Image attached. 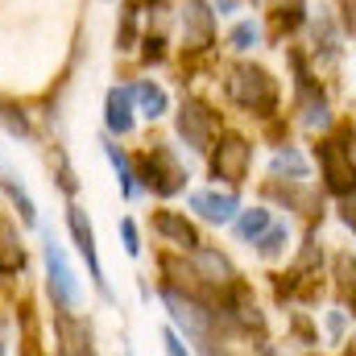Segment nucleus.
<instances>
[{
	"instance_id": "0eeeda50",
	"label": "nucleus",
	"mask_w": 356,
	"mask_h": 356,
	"mask_svg": "<svg viewBox=\"0 0 356 356\" xmlns=\"http://www.w3.org/2000/svg\"><path fill=\"white\" fill-rule=\"evenodd\" d=\"M182 33H186V46H191V50L211 46V33H216V13H211L203 0H186V8H182Z\"/></svg>"
},
{
	"instance_id": "f03ea898",
	"label": "nucleus",
	"mask_w": 356,
	"mask_h": 356,
	"mask_svg": "<svg viewBox=\"0 0 356 356\" xmlns=\"http://www.w3.org/2000/svg\"><path fill=\"white\" fill-rule=\"evenodd\" d=\"M319 166L327 178V191L340 195V199H356V166H353V145H348V133L332 137L319 145Z\"/></svg>"
},
{
	"instance_id": "393cba45",
	"label": "nucleus",
	"mask_w": 356,
	"mask_h": 356,
	"mask_svg": "<svg viewBox=\"0 0 356 356\" xmlns=\"http://www.w3.org/2000/svg\"><path fill=\"white\" fill-rule=\"evenodd\" d=\"M327 327H332V336H340L344 332V315H327Z\"/></svg>"
},
{
	"instance_id": "f3484780",
	"label": "nucleus",
	"mask_w": 356,
	"mask_h": 356,
	"mask_svg": "<svg viewBox=\"0 0 356 356\" xmlns=\"http://www.w3.org/2000/svg\"><path fill=\"white\" fill-rule=\"evenodd\" d=\"M0 186H4V191H8V199L17 203V211H21V220H25V224H33V220H38V207H33V199H29V195H25L21 186H17V178L8 175V170L0 175Z\"/></svg>"
},
{
	"instance_id": "39448f33",
	"label": "nucleus",
	"mask_w": 356,
	"mask_h": 356,
	"mask_svg": "<svg viewBox=\"0 0 356 356\" xmlns=\"http://www.w3.org/2000/svg\"><path fill=\"white\" fill-rule=\"evenodd\" d=\"M249 166H253V145L245 137H224L216 158H211V175L224 182H245Z\"/></svg>"
},
{
	"instance_id": "423d86ee",
	"label": "nucleus",
	"mask_w": 356,
	"mask_h": 356,
	"mask_svg": "<svg viewBox=\"0 0 356 356\" xmlns=\"http://www.w3.org/2000/svg\"><path fill=\"white\" fill-rule=\"evenodd\" d=\"M67 224H71V236H75V245H79V253H83V261L91 269L95 290L108 298V282H104V266H99V253H95V228H91L88 211L83 207H67Z\"/></svg>"
},
{
	"instance_id": "dca6fc26",
	"label": "nucleus",
	"mask_w": 356,
	"mask_h": 356,
	"mask_svg": "<svg viewBox=\"0 0 356 356\" xmlns=\"http://www.w3.org/2000/svg\"><path fill=\"white\" fill-rule=\"evenodd\" d=\"M104 154H108V162H112V170H116V182H120V191H124V199H133L137 195V175H133V166H129V158L112 145V141H104Z\"/></svg>"
},
{
	"instance_id": "9d476101",
	"label": "nucleus",
	"mask_w": 356,
	"mask_h": 356,
	"mask_svg": "<svg viewBox=\"0 0 356 356\" xmlns=\"http://www.w3.org/2000/svg\"><path fill=\"white\" fill-rule=\"evenodd\" d=\"M104 120H108V129L116 133V137H129L133 133V91L124 88H112L108 91V104H104Z\"/></svg>"
},
{
	"instance_id": "f257e3e1",
	"label": "nucleus",
	"mask_w": 356,
	"mask_h": 356,
	"mask_svg": "<svg viewBox=\"0 0 356 356\" xmlns=\"http://www.w3.org/2000/svg\"><path fill=\"white\" fill-rule=\"evenodd\" d=\"M228 95L241 104V108H249V112H273V104H277V88H273V79H269V71L261 67H232V75H228Z\"/></svg>"
},
{
	"instance_id": "7ed1b4c3",
	"label": "nucleus",
	"mask_w": 356,
	"mask_h": 356,
	"mask_svg": "<svg viewBox=\"0 0 356 356\" xmlns=\"http://www.w3.org/2000/svg\"><path fill=\"white\" fill-rule=\"evenodd\" d=\"M42 257H46V282H50V298L63 307V311H75L79 307V277L67 261L63 245L46 232V245H42Z\"/></svg>"
},
{
	"instance_id": "1a4fd4ad",
	"label": "nucleus",
	"mask_w": 356,
	"mask_h": 356,
	"mask_svg": "<svg viewBox=\"0 0 356 356\" xmlns=\"http://www.w3.org/2000/svg\"><path fill=\"white\" fill-rule=\"evenodd\" d=\"M178 133H182V141H186L191 149H207V141H211V112H207L203 104H182V112H178Z\"/></svg>"
},
{
	"instance_id": "5701e85b",
	"label": "nucleus",
	"mask_w": 356,
	"mask_h": 356,
	"mask_svg": "<svg viewBox=\"0 0 356 356\" xmlns=\"http://www.w3.org/2000/svg\"><path fill=\"white\" fill-rule=\"evenodd\" d=\"M344 29L356 38V0H344Z\"/></svg>"
},
{
	"instance_id": "a211bd4d",
	"label": "nucleus",
	"mask_w": 356,
	"mask_h": 356,
	"mask_svg": "<svg viewBox=\"0 0 356 356\" xmlns=\"http://www.w3.org/2000/svg\"><path fill=\"white\" fill-rule=\"evenodd\" d=\"M286 241H290V228L286 224H269L266 232H261V241H257V249H261V257H277L282 249H286Z\"/></svg>"
},
{
	"instance_id": "f8f14e48",
	"label": "nucleus",
	"mask_w": 356,
	"mask_h": 356,
	"mask_svg": "<svg viewBox=\"0 0 356 356\" xmlns=\"http://www.w3.org/2000/svg\"><path fill=\"white\" fill-rule=\"evenodd\" d=\"M232 224H236V236H241V241H253V245H257L261 232L273 224V211H269V207H249V211H236Z\"/></svg>"
},
{
	"instance_id": "6ab92c4d",
	"label": "nucleus",
	"mask_w": 356,
	"mask_h": 356,
	"mask_svg": "<svg viewBox=\"0 0 356 356\" xmlns=\"http://www.w3.org/2000/svg\"><path fill=\"white\" fill-rule=\"evenodd\" d=\"M302 124L307 129H327L332 124V112H327V99H307V112H302Z\"/></svg>"
},
{
	"instance_id": "20e7f679",
	"label": "nucleus",
	"mask_w": 356,
	"mask_h": 356,
	"mask_svg": "<svg viewBox=\"0 0 356 356\" xmlns=\"http://www.w3.org/2000/svg\"><path fill=\"white\" fill-rule=\"evenodd\" d=\"M186 166L175 158V149H166V145H158L149 158H145V182L158 191V195H175L186 186Z\"/></svg>"
},
{
	"instance_id": "2eb2a0df",
	"label": "nucleus",
	"mask_w": 356,
	"mask_h": 356,
	"mask_svg": "<svg viewBox=\"0 0 356 356\" xmlns=\"http://www.w3.org/2000/svg\"><path fill=\"white\" fill-rule=\"evenodd\" d=\"M269 170H273L277 178H282V175H290L294 182H302V178H307V158H302V154H298L294 145H286V149H277V154H273Z\"/></svg>"
},
{
	"instance_id": "4be33fe9",
	"label": "nucleus",
	"mask_w": 356,
	"mask_h": 356,
	"mask_svg": "<svg viewBox=\"0 0 356 356\" xmlns=\"http://www.w3.org/2000/svg\"><path fill=\"white\" fill-rule=\"evenodd\" d=\"M120 236H124V249L137 257V253H141V241H137V224H133V220H120Z\"/></svg>"
},
{
	"instance_id": "bb28decb",
	"label": "nucleus",
	"mask_w": 356,
	"mask_h": 356,
	"mask_svg": "<svg viewBox=\"0 0 356 356\" xmlns=\"http://www.w3.org/2000/svg\"><path fill=\"white\" fill-rule=\"evenodd\" d=\"M344 224L353 228V236H356V211H344Z\"/></svg>"
},
{
	"instance_id": "cd10ccee",
	"label": "nucleus",
	"mask_w": 356,
	"mask_h": 356,
	"mask_svg": "<svg viewBox=\"0 0 356 356\" xmlns=\"http://www.w3.org/2000/svg\"><path fill=\"white\" fill-rule=\"evenodd\" d=\"M0 356H4V323H0Z\"/></svg>"
},
{
	"instance_id": "b1692460",
	"label": "nucleus",
	"mask_w": 356,
	"mask_h": 356,
	"mask_svg": "<svg viewBox=\"0 0 356 356\" xmlns=\"http://www.w3.org/2000/svg\"><path fill=\"white\" fill-rule=\"evenodd\" d=\"M166 356H186V344L178 340L175 332H166Z\"/></svg>"
},
{
	"instance_id": "412c9836",
	"label": "nucleus",
	"mask_w": 356,
	"mask_h": 356,
	"mask_svg": "<svg viewBox=\"0 0 356 356\" xmlns=\"http://www.w3.org/2000/svg\"><path fill=\"white\" fill-rule=\"evenodd\" d=\"M302 13H307V4H302V0H277V17H282V25H286V29H294V25L302 21Z\"/></svg>"
},
{
	"instance_id": "4468645a",
	"label": "nucleus",
	"mask_w": 356,
	"mask_h": 356,
	"mask_svg": "<svg viewBox=\"0 0 356 356\" xmlns=\"http://www.w3.org/2000/svg\"><path fill=\"white\" fill-rule=\"evenodd\" d=\"M133 99L141 104V112H145L149 120H158V116H166V112H170V95L158 88V83H149V79L133 88Z\"/></svg>"
},
{
	"instance_id": "6e6552de",
	"label": "nucleus",
	"mask_w": 356,
	"mask_h": 356,
	"mask_svg": "<svg viewBox=\"0 0 356 356\" xmlns=\"http://www.w3.org/2000/svg\"><path fill=\"white\" fill-rule=\"evenodd\" d=\"M191 211H199L207 224H232L241 207H236V195H228V191H195Z\"/></svg>"
},
{
	"instance_id": "a878e982",
	"label": "nucleus",
	"mask_w": 356,
	"mask_h": 356,
	"mask_svg": "<svg viewBox=\"0 0 356 356\" xmlns=\"http://www.w3.org/2000/svg\"><path fill=\"white\" fill-rule=\"evenodd\" d=\"M216 8H220V13H232V8H236V0H216Z\"/></svg>"
},
{
	"instance_id": "aec40b11",
	"label": "nucleus",
	"mask_w": 356,
	"mask_h": 356,
	"mask_svg": "<svg viewBox=\"0 0 356 356\" xmlns=\"http://www.w3.org/2000/svg\"><path fill=\"white\" fill-rule=\"evenodd\" d=\"M257 38H261L257 21H236V25H232V46H236V50H253Z\"/></svg>"
},
{
	"instance_id": "9b49d317",
	"label": "nucleus",
	"mask_w": 356,
	"mask_h": 356,
	"mask_svg": "<svg viewBox=\"0 0 356 356\" xmlns=\"http://www.w3.org/2000/svg\"><path fill=\"white\" fill-rule=\"evenodd\" d=\"M154 228H158V236H166L175 249H186V253L199 249V232H195L178 211H158V216H154Z\"/></svg>"
},
{
	"instance_id": "ddd939ff",
	"label": "nucleus",
	"mask_w": 356,
	"mask_h": 356,
	"mask_svg": "<svg viewBox=\"0 0 356 356\" xmlns=\"http://www.w3.org/2000/svg\"><path fill=\"white\" fill-rule=\"evenodd\" d=\"M195 266H199V273L207 277V282H220V286H228L236 273H232V266H228V257H220L216 249H195Z\"/></svg>"
}]
</instances>
